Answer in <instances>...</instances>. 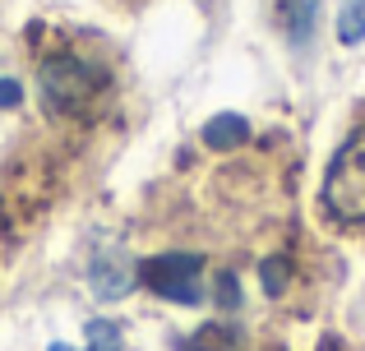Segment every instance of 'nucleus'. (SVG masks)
Instances as JSON below:
<instances>
[{"label":"nucleus","instance_id":"obj_13","mask_svg":"<svg viewBox=\"0 0 365 351\" xmlns=\"http://www.w3.org/2000/svg\"><path fill=\"white\" fill-rule=\"evenodd\" d=\"M0 217H5V199H0Z\"/></svg>","mask_w":365,"mask_h":351},{"label":"nucleus","instance_id":"obj_10","mask_svg":"<svg viewBox=\"0 0 365 351\" xmlns=\"http://www.w3.org/2000/svg\"><path fill=\"white\" fill-rule=\"evenodd\" d=\"M83 351H125L120 324H111V319H88V347Z\"/></svg>","mask_w":365,"mask_h":351},{"label":"nucleus","instance_id":"obj_2","mask_svg":"<svg viewBox=\"0 0 365 351\" xmlns=\"http://www.w3.org/2000/svg\"><path fill=\"white\" fill-rule=\"evenodd\" d=\"M319 204L338 226H365V130H351L329 157Z\"/></svg>","mask_w":365,"mask_h":351},{"label":"nucleus","instance_id":"obj_4","mask_svg":"<svg viewBox=\"0 0 365 351\" xmlns=\"http://www.w3.org/2000/svg\"><path fill=\"white\" fill-rule=\"evenodd\" d=\"M134 263L139 259H130L125 250H102L98 259L88 263V287H93V296L98 300H125L139 282H134Z\"/></svg>","mask_w":365,"mask_h":351},{"label":"nucleus","instance_id":"obj_11","mask_svg":"<svg viewBox=\"0 0 365 351\" xmlns=\"http://www.w3.org/2000/svg\"><path fill=\"white\" fill-rule=\"evenodd\" d=\"M19 107H24V83L0 79V111H19Z\"/></svg>","mask_w":365,"mask_h":351},{"label":"nucleus","instance_id":"obj_6","mask_svg":"<svg viewBox=\"0 0 365 351\" xmlns=\"http://www.w3.org/2000/svg\"><path fill=\"white\" fill-rule=\"evenodd\" d=\"M199 139H204V148H213V153H236V148H245L250 139H255V125H250L241 111H217V116L204 120Z\"/></svg>","mask_w":365,"mask_h":351},{"label":"nucleus","instance_id":"obj_12","mask_svg":"<svg viewBox=\"0 0 365 351\" xmlns=\"http://www.w3.org/2000/svg\"><path fill=\"white\" fill-rule=\"evenodd\" d=\"M46 351H74V347H70V342H51Z\"/></svg>","mask_w":365,"mask_h":351},{"label":"nucleus","instance_id":"obj_5","mask_svg":"<svg viewBox=\"0 0 365 351\" xmlns=\"http://www.w3.org/2000/svg\"><path fill=\"white\" fill-rule=\"evenodd\" d=\"M324 0H277V28L292 46H310L319 33Z\"/></svg>","mask_w":365,"mask_h":351},{"label":"nucleus","instance_id":"obj_1","mask_svg":"<svg viewBox=\"0 0 365 351\" xmlns=\"http://www.w3.org/2000/svg\"><path fill=\"white\" fill-rule=\"evenodd\" d=\"M37 93H42V107L56 120H88L102 107L107 70L74 51H56L37 65Z\"/></svg>","mask_w":365,"mask_h":351},{"label":"nucleus","instance_id":"obj_3","mask_svg":"<svg viewBox=\"0 0 365 351\" xmlns=\"http://www.w3.org/2000/svg\"><path fill=\"white\" fill-rule=\"evenodd\" d=\"M204 268L208 259L195 250H162L134 263V282L171 305H204Z\"/></svg>","mask_w":365,"mask_h":351},{"label":"nucleus","instance_id":"obj_9","mask_svg":"<svg viewBox=\"0 0 365 351\" xmlns=\"http://www.w3.org/2000/svg\"><path fill=\"white\" fill-rule=\"evenodd\" d=\"M213 305L217 310H241V278H236L232 268H222V273H213Z\"/></svg>","mask_w":365,"mask_h":351},{"label":"nucleus","instance_id":"obj_8","mask_svg":"<svg viewBox=\"0 0 365 351\" xmlns=\"http://www.w3.org/2000/svg\"><path fill=\"white\" fill-rule=\"evenodd\" d=\"M287 278H292V268H287V259L282 254H268L264 263H259V287H264V296H282L287 291Z\"/></svg>","mask_w":365,"mask_h":351},{"label":"nucleus","instance_id":"obj_7","mask_svg":"<svg viewBox=\"0 0 365 351\" xmlns=\"http://www.w3.org/2000/svg\"><path fill=\"white\" fill-rule=\"evenodd\" d=\"M338 42L342 46L365 42V0H347V5L338 9Z\"/></svg>","mask_w":365,"mask_h":351}]
</instances>
